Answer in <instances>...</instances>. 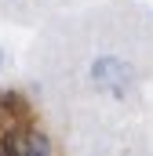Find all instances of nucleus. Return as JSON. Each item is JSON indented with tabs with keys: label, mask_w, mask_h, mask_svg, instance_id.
<instances>
[{
	"label": "nucleus",
	"mask_w": 153,
	"mask_h": 156,
	"mask_svg": "<svg viewBox=\"0 0 153 156\" xmlns=\"http://www.w3.org/2000/svg\"><path fill=\"white\" fill-rule=\"evenodd\" d=\"M91 80H95V87H102V91L124 94V91L135 83V69H131L124 58L102 55V58H95V62H91Z\"/></svg>",
	"instance_id": "2"
},
{
	"label": "nucleus",
	"mask_w": 153,
	"mask_h": 156,
	"mask_svg": "<svg viewBox=\"0 0 153 156\" xmlns=\"http://www.w3.org/2000/svg\"><path fill=\"white\" fill-rule=\"evenodd\" d=\"M0 69H4V51H0Z\"/></svg>",
	"instance_id": "3"
},
{
	"label": "nucleus",
	"mask_w": 153,
	"mask_h": 156,
	"mask_svg": "<svg viewBox=\"0 0 153 156\" xmlns=\"http://www.w3.org/2000/svg\"><path fill=\"white\" fill-rule=\"evenodd\" d=\"M0 156H55V145L44 131L15 127L0 138Z\"/></svg>",
	"instance_id": "1"
}]
</instances>
